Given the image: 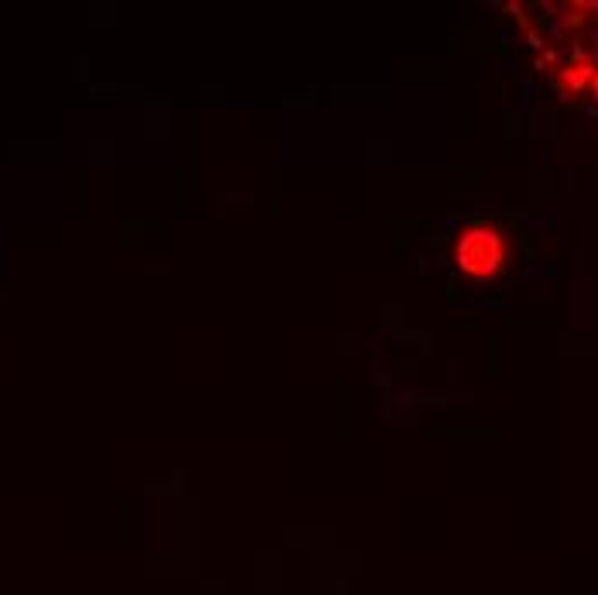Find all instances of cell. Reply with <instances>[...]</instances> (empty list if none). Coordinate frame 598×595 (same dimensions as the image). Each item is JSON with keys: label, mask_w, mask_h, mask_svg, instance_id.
<instances>
[{"label": "cell", "mask_w": 598, "mask_h": 595, "mask_svg": "<svg viewBox=\"0 0 598 595\" xmlns=\"http://www.w3.org/2000/svg\"><path fill=\"white\" fill-rule=\"evenodd\" d=\"M505 258H509V245H505L502 230L495 227H471L457 241V262L475 279H492L505 265Z\"/></svg>", "instance_id": "6da1fadb"}]
</instances>
